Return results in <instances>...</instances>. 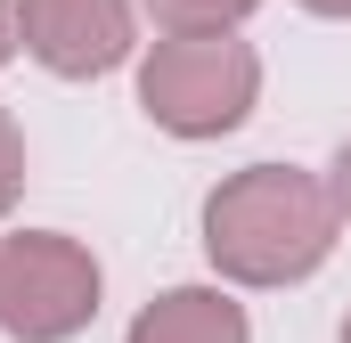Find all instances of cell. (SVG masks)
<instances>
[{"mask_svg": "<svg viewBox=\"0 0 351 343\" xmlns=\"http://www.w3.org/2000/svg\"><path fill=\"white\" fill-rule=\"evenodd\" d=\"M335 196L302 164H245L204 196V254L229 286H294L335 254Z\"/></svg>", "mask_w": 351, "mask_h": 343, "instance_id": "6da1fadb", "label": "cell"}, {"mask_svg": "<svg viewBox=\"0 0 351 343\" xmlns=\"http://www.w3.org/2000/svg\"><path fill=\"white\" fill-rule=\"evenodd\" d=\"M25 196V131H16V115L0 106V213Z\"/></svg>", "mask_w": 351, "mask_h": 343, "instance_id": "52a82bcc", "label": "cell"}, {"mask_svg": "<svg viewBox=\"0 0 351 343\" xmlns=\"http://www.w3.org/2000/svg\"><path fill=\"white\" fill-rule=\"evenodd\" d=\"M262 98V58L237 33H164L139 58V106L172 139H221L254 115Z\"/></svg>", "mask_w": 351, "mask_h": 343, "instance_id": "7a4b0ae2", "label": "cell"}, {"mask_svg": "<svg viewBox=\"0 0 351 343\" xmlns=\"http://www.w3.org/2000/svg\"><path fill=\"white\" fill-rule=\"evenodd\" d=\"M311 16H351V0H302Z\"/></svg>", "mask_w": 351, "mask_h": 343, "instance_id": "30bf717a", "label": "cell"}, {"mask_svg": "<svg viewBox=\"0 0 351 343\" xmlns=\"http://www.w3.org/2000/svg\"><path fill=\"white\" fill-rule=\"evenodd\" d=\"M16 33L25 49L66 74V82H90V74H114L139 41L131 25V0H16Z\"/></svg>", "mask_w": 351, "mask_h": 343, "instance_id": "277c9868", "label": "cell"}, {"mask_svg": "<svg viewBox=\"0 0 351 343\" xmlns=\"http://www.w3.org/2000/svg\"><path fill=\"white\" fill-rule=\"evenodd\" d=\"M327 196H335V213L351 221V139L335 147V172H327Z\"/></svg>", "mask_w": 351, "mask_h": 343, "instance_id": "ba28073f", "label": "cell"}, {"mask_svg": "<svg viewBox=\"0 0 351 343\" xmlns=\"http://www.w3.org/2000/svg\"><path fill=\"white\" fill-rule=\"evenodd\" d=\"M16 41H25V33H16V0H0V66L16 58Z\"/></svg>", "mask_w": 351, "mask_h": 343, "instance_id": "9c48e42d", "label": "cell"}, {"mask_svg": "<svg viewBox=\"0 0 351 343\" xmlns=\"http://www.w3.org/2000/svg\"><path fill=\"white\" fill-rule=\"evenodd\" d=\"M98 319V261L66 229L0 237V327L16 343H66Z\"/></svg>", "mask_w": 351, "mask_h": 343, "instance_id": "3957f363", "label": "cell"}, {"mask_svg": "<svg viewBox=\"0 0 351 343\" xmlns=\"http://www.w3.org/2000/svg\"><path fill=\"white\" fill-rule=\"evenodd\" d=\"M123 343H254V327H245V303H229L221 286H172L131 319Z\"/></svg>", "mask_w": 351, "mask_h": 343, "instance_id": "5b68a950", "label": "cell"}, {"mask_svg": "<svg viewBox=\"0 0 351 343\" xmlns=\"http://www.w3.org/2000/svg\"><path fill=\"white\" fill-rule=\"evenodd\" d=\"M164 33H237L262 0H139Z\"/></svg>", "mask_w": 351, "mask_h": 343, "instance_id": "8992f818", "label": "cell"}, {"mask_svg": "<svg viewBox=\"0 0 351 343\" xmlns=\"http://www.w3.org/2000/svg\"><path fill=\"white\" fill-rule=\"evenodd\" d=\"M343 343H351V319H343Z\"/></svg>", "mask_w": 351, "mask_h": 343, "instance_id": "8fae6325", "label": "cell"}]
</instances>
